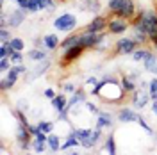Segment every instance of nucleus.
<instances>
[{"label":"nucleus","mask_w":157,"mask_h":155,"mask_svg":"<svg viewBox=\"0 0 157 155\" xmlns=\"http://www.w3.org/2000/svg\"><path fill=\"white\" fill-rule=\"evenodd\" d=\"M150 91H143V87L141 89H134L132 91V104L136 109H143V107H147L148 100H150Z\"/></svg>","instance_id":"8"},{"label":"nucleus","mask_w":157,"mask_h":155,"mask_svg":"<svg viewBox=\"0 0 157 155\" xmlns=\"http://www.w3.org/2000/svg\"><path fill=\"white\" fill-rule=\"evenodd\" d=\"M114 14L121 16V18L132 20L134 18V14H136V4H134V0H123L121 6H120V9H118Z\"/></svg>","instance_id":"9"},{"label":"nucleus","mask_w":157,"mask_h":155,"mask_svg":"<svg viewBox=\"0 0 157 155\" xmlns=\"http://www.w3.org/2000/svg\"><path fill=\"white\" fill-rule=\"evenodd\" d=\"M30 137H32V134H30L29 127L18 123V128H16V141H18V145H20L21 150H25V152H29L30 150V146H32Z\"/></svg>","instance_id":"6"},{"label":"nucleus","mask_w":157,"mask_h":155,"mask_svg":"<svg viewBox=\"0 0 157 155\" xmlns=\"http://www.w3.org/2000/svg\"><path fill=\"white\" fill-rule=\"evenodd\" d=\"M107 23H109L107 20L98 14V16H95V18L86 25V30H89V32H104V30L107 29Z\"/></svg>","instance_id":"11"},{"label":"nucleus","mask_w":157,"mask_h":155,"mask_svg":"<svg viewBox=\"0 0 157 155\" xmlns=\"http://www.w3.org/2000/svg\"><path fill=\"white\" fill-rule=\"evenodd\" d=\"M136 18L143 21V25H145L147 30H148L150 43H152V45H155V43H157V11L155 9L141 11Z\"/></svg>","instance_id":"3"},{"label":"nucleus","mask_w":157,"mask_h":155,"mask_svg":"<svg viewBox=\"0 0 157 155\" xmlns=\"http://www.w3.org/2000/svg\"><path fill=\"white\" fill-rule=\"evenodd\" d=\"M148 55H150V50L141 48V50H136V52L132 54V59H134V61H141V62H143V61L148 57Z\"/></svg>","instance_id":"26"},{"label":"nucleus","mask_w":157,"mask_h":155,"mask_svg":"<svg viewBox=\"0 0 157 155\" xmlns=\"http://www.w3.org/2000/svg\"><path fill=\"white\" fill-rule=\"evenodd\" d=\"M148 91H150V96H152V100H154V102H157V75L150 80Z\"/></svg>","instance_id":"28"},{"label":"nucleus","mask_w":157,"mask_h":155,"mask_svg":"<svg viewBox=\"0 0 157 155\" xmlns=\"http://www.w3.org/2000/svg\"><path fill=\"white\" fill-rule=\"evenodd\" d=\"M80 2V9L82 11H89L93 14H98L100 11V0H78Z\"/></svg>","instance_id":"15"},{"label":"nucleus","mask_w":157,"mask_h":155,"mask_svg":"<svg viewBox=\"0 0 157 155\" xmlns=\"http://www.w3.org/2000/svg\"><path fill=\"white\" fill-rule=\"evenodd\" d=\"M41 9L36 0H27V13H38Z\"/></svg>","instance_id":"39"},{"label":"nucleus","mask_w":157,"mask_h":155,"mask_svg":"<svg viewBox=\"0 0 157 155\" xmlns=\"http://www.w3.org/2000/svg\"><path fill=\"white\" fill-rule=\"evenodd\" d=\"M137 50V41L134 38H121L116 41V54L120 55H132Z\"/></svg>","instance_id":"5"},{"label":"nucleus","mask_w":157,"mask_h":155,"mask_svg":"<svg viewBox=\"0 0 157 155\" xmlns=\"http://www.w3.org/2000/svg\"><path fill=\"white\" fill-rule=\"evenodd\" d=\"M13 36H11V32L7 30V27H4V29H0V41L2 43H9Z\"/></svg>","instance_id":"37"},{"label":"nucleus","mask_w":157,"mask_h":155,"mask_svg":"<svg viewBox=\"0 0 157 155\" xmlns=\"http://www.w3.org/2000/svg\"><path fill=\"white\" fill-rule=\"evenodd\" d=\"M63 89H64V93H70V95H73V93L77 91V89H75V86H73L71 82H66V84L63 86Z\"/></svg>","instance_id":"42"},{"label":"nucleus","mask_w":157,"mask_h":155,"mask_svg":"<svg viewBox=\"0 0 157 155\" xmlns=\"http://www.w3.org/2000/svg\"><path fill=\"white\" fill-rule=\"evenodd\" d=\"M54 27L57 30H63V32H70V30H73L77 27V16L75 14H70V13L61 14L59 18H56Z\"/></svg>","instance_id":"4"},{"label":"nucleus","mask_w":157,"mask_h":155,"mask_svg":"<svg viewBox=\"0 0 157 155\" xmlns=\"http://www.w3.org/2000/svg\"><path fill=\"white\" fill-rule=\"evenodd\" d=\"M137 114L134 109H130V107H123L120 112H118V119L121 121V123H132V121H137Z\"/></svg>","instance_id":"13"},{"label":"nucleus","mask_w":157,"mask_h":155,"mask_svg":"<svg viewBox=\"0 0 157 155\" xmlns=\"http://www.w3.org/2000/svg\"><path fill=\"white\" fill-rule=\"evenodd\" d=\"M48 68H50V61L43 59V61H39V64L36 66V70H34V75H41V73H45Z\"/></svg>","instance_id":"27"},{"label":"nucleus","mask_w":157,"mask_h":155,"mask_svg":"<svg viewBox=\"0 0 157 155\" xmlns=\"http://www.w3.org/2000/svg\"><path fill=\"white\" fill-rule=\"evenodd\" d=\"M59 2H64V0H59Z\"/></svg>","instance_id":"49"},{"label":"nucleus","mask_w":157,"mask_h":155,"mask_svg":"<svg viewBox=\"0 0 157 155\" xmlns=\"http://www.w3.org/2000/svg\"><path fill=\"white\" fill-rule=\"evenodd\" d=\"M91 95L93 96H100L102 100H105V102L118 104V102H121L123 96H125V89H123V86H120L113 77H104L97 86L93 87Z\"/></svg>","instance_id":"1"},{"label":"nucleus","mask_w":157,"mask_h":155,"mask_svg":"<svg viewBox=\"0 0 157 155\" xmlns=\"http://www.w3.org/2000/svg\"><path fill=\"white\" fill-rule=\"evenodd\" d=\"M9 59H11V62L16 66V64H21L23 62V55H21V52H11V55H9Z\"/></svg>","instance_id":"33"},{"label":"nucleus","mask_w":157,"mask_h":155,"mask_svg":"<svg viewBox=\"0 0 157 155\" xmlns=\"http://www.w3.org/2000/svg\"><path fill=\"white\" fill-rule=\"evenodd\" d=\"M121 86H123V89H125L127 93H132V91L136 89V86H134V82L130 80V77H121Z\"/></svg>","instance_id":"30"},{"label":"nucleus","mask_w":157,"mask_h":155,"mask_svg":"<svg viewBox=\"0 0 157 155\" xmlns=\"http://www.w3.org/2000/svg\"><path fill=\"white\" fill-rule=\"evenodd\" d=\"M14 68L18 70V73H27V68H25V66H23V64H16V66H14Z\"/></svg>","instance_id":"45"},{"label":"nucleus","mask_w":157,"mask_h":155,"mask_svg":"<svg viewBox=\"0 0 157 155\" xmlns=\"http://www.w3.org/2000/svg\"><path fill=\"white\" fill-rule=\"evenodd\" d=\"M16 107H18L20 111L27 112V111H29V102H27V100H18V102H16Z\"/></svg>","instance_id":"41"},{"label":"nucleus","mask_w":157,"mask_h":155,"mask_svg":"<svg viewBox=\"0 0 157 155\" xmlns=\"http://www.w3.org/2000/svg\"><path fill=\"white\" fill-rule=\"evenodd\" d=\"M104 32H89V30H82V32H77V34H71L68 38L61 43V48L66 50L71 48V47H84V48H95L98 47L102 41H104Z\"/></svg>","instance_id":"2"},{"label":"nucleus","mask_w":157,"mask_h":155,"mask_svg":"<svg viewBox=\"0 0 157 155\" xmlns=\"http://www.w3.org/2000/svg\"><path fill=\"white\" fill-rule=\"evenodd\" d=\"M38 127L39 130H43L47 134H52V130H54V123L52 121H38Z\"/></svg>","instance_id":"32"},{"label":"nucleus","mask_w":157,"mask_h":155,"mask_svg":"<svg viewBox=\"0 0 157 155\" xmlns=\"http://www.w3.org/2000/svg\"><path fill=\"white\" fill-rule=\"evenodd\" d=\"M104 150L107 152L109 155H116V141H114V136L111 134V136L107 137V141H105V146H104Z\"/></svg>","instance_id":"23"},{"label":"nucleus","mask_w":157,"mask_h":155,"mask_svg":"<svg viewBox=\"0 0 157 155\" xmlns=\"http://www.w3.org/2000/svg\"><path fill=\"white\" fill-rule=\"evenodd\" d=\"M43 43H45V48L47 50H56L59 47V39L56 34H47L43 38Z\"/></svg>","instance_id":"19"},{"label":"nucleus","mask_w":157,"mask_h":155,"mask_svg":"<svg viewBox=\"0 0 157 155\" xmlns=\"http://www.w3.org/2000/svg\"><path fill=\"white\" fill-rule=\"evenodd\" d=\"M154 48H155V50H157V43H155V45H154Z\"/></svg>","instance_id":"47"},{"label":"nucleus","mask_w":157,"mask_h":155,"mask_svg":"<svg viewBox=\"0 0 157 155\" xmlns=\"http://www.w3.org/2000/svg\"><path fill=\"white\" fill-rule=\"evenodd\" d=\"M100 137H102V128H95V130L91 132V136L80 143V146H82V148H95L97 143L100 141Z\"/></svg>","instance_id":"14"},{"label":"nucleus","mask_w":157,"mask_h":155,"mask_svg":"<svg viewBox=\"0 0 157 155\" xmlns=\"http://www.w3.org/2000/svg\"><path fill=\"white\" fill-rule=\"evenodd\" d=\"M25 16H27V11H23L21 7L9 13V27L11 29H18L20 25L25 21Z\"/></svg>","instance_id":"12"},{"label":"nucleus","mask_w":157,"mask_h":155,"mask_svg":"<svg viewBox=\"0 0 157 155\" xmlns=\"http://www.w3.org/2000/svg\"><path fill=\"white\" fill-rule=\"evenodd\" d=\"M13 48L9 47V43H2L0 45V57H9Z\"/></svg>","instance_id":"38"},{"label":"nucleus","mask_w":157,"mask_h":155,"mask_svg":"<svg viewBox=\"0 0 157 155\" xmlns=\"http://www.w3.org/2000/svg\"><path fill=\"white\" fill-rule=\"evenodd\" d=\"M121 2H123V0H109V2H107V9L111 11L113 14H114V13H116V11L120 9Z\"/></svg>","instance_id":"36"},{"label":"nucleus","mask_w":157,"mask_h":155,"mask_svg":"<svg viewBox=\"0 0 157 155\" xmlns=\"http://www.w3.org/2000/svg\"><path fill=\"white\" fill-rule=\"evenodd\" d=\"M107 29L111 30L113 34H123V32L128 29V20L127 18H121V16H118V14H114L113 18L109 20Z\"/></svg>","instance_id":"7"},{"label":"nucleus","mask_w":157,"mask_h":155,"mask_svg":"<svg viewBox=\"0 0 157 155\" xmlns=\"http://www.w3.org/2000/svg\"><path fill=\"white\" fill-rule=\"evenodd\" d=\"M18 75H20L18 70L13 66V68H11L9 71H7V77H6V78H7V82H9L11 86H14V84H16V80H18Z\"/></svg>","instance_id":"29"},{"label":"nucleus","mask_w":157,"mask_h":155,"mask_svg":"<svg viewBox=\"0 0 157 155\" xmlns=\"http://www.w3.org/2000/svg\"><path fill=\"white\" fill-rule=\"evenodd\" d=\"M137 123H139V125L143 127V128L147 130L148 134H152V127H150V125L147 123V119H145V118H141V116H139V118H137Z\"/></svg>","instance_id":"40"},{"label":"nucleus","mask_w":157,"mask_h":155,"mask_svg":"<svg viewBox=\"0 0 157 155\" xmlns=\"http://www.w3.org/2000/svg\"><path fill=\"white\" fill-rule=\"evenodd\" d=\"M47 145H48L50 152H61V141H59V136L56 134H48V139H47Z\"/></svg>","instance_id":"21"},{"label":"nucleus","mask_w":157,"mask_h":155,"mask_svg":"<svg viewBox=\"0 0 157 155\" xmlns=\"http://www.w3.org/2000/svg\"><path fill=\"white\" fill-rule=\"evenodd\" d=\"M9 47L14 52H21V50L25 48V43H23V39H20V38H13L9 41Z\"/></svg>","instance_id":"24"},{"label":"nucleus","mask_w":157,"mask_h":155,"mask_svg":"<svg viewBox=\"0 0 157 155\" xmlns=\"http://www.w3.org/2000/svg\"><path fill=\"white\" fill-rule=\"evenodd\" d=\"M27 59H30V61H43V59H47V52L39 50V48H34L27 54Z\"/></svg>","instance_id":"22"},{"label":"nucleus","mask_w":157,"mask_h":155,"mask_svg":"<svg viewBox=\"0 0 157 155\" xmlns=\"http://www.w3.org/2000/svg\"><path fill=\"white\" fill-rule=\"evenodd\" d=\"M66 105H68V100H66V96H64V95H57L56 98H52V107H54L57 112L64 111V109H66Z\"/></svg>","instance_id":"18"},{"label":"nucleus","mask_w":157,"mask_h":155,"mask_svg":"<svg viewBox=\"0 0 157 155\" xmlns=\"http://www.w3.org/2000/svg\"><path fill=\"white\" fill-rule=\"evenodd\" d=\"M41 9H54L56 7V0H36Z\"/></svg>","instance_id":"35"},{"label":"nucleus","mask_w":157,"mask_h":155,"mask_svg":"<svg viewBox=\"0 0 157 155\" xmlns=\"http://www.w3.org/2000/svg\"><path fill=\"white\" fill-rule=\"evenodd\" d=\"M0 2H2V6H4V0H0Z\"/></svg>","instance_id":"48"},{"label":"nucleus","mask_w":157,"mask_h":155,"mask_svg":"<svg viewBox=\"0 0 157 155\" xmlns=\"http://www.w3.org/2000/svg\"><path fill=\"white\" fill-rule=\"evenodd\" d=\"M77 104H86V93H84L82 89H77V91L71 95V98L68 100V105H66V107L71 111V109L77 105Z\"/></svg>","instance_id":"16"},{"label":"nucleus","mask_w":157,"mask_h":155,"mask_svg":"<svg viewBox=\"0 0 157 155\" xmlns=\"http://www.w3.org/2000/svg\"><path fill=\"white\" fill-rule=\"evenodd\" d=\"M45 96H47V98H50V100H52V98H56V96H57V95H56V91H54L52 87H48V89H45Z\"/></svg>","instance_id":"44"},{"label":"nucleus","mask_w":157,"mask_h":155,"mask_svg":"<svg viewBox=\"0 0 157 155\" xmlns=\"http://www.w3.org/2000/svg\"><path fill=\"white\" fill-rule=\"evenodd\" d=\"M143 68L147 70V71H152L154 73V70L157 68V55L154 52H150V55L143 61Z\"/></svg>","instance_id":"20"},{"label":"nucleus","mask_w":157,"mask_h":155,"mask_svg":"<svg viewBox=\"0 0 157 155\" xmlns=\"http://www.w3.org/2000/svg\"><path fill=\"white\" fill-rule=\"evenodd\" d=\"M86 107H88L89 112H93V114H100V109H97V105H93V104H89V102H86Z\"/></svg>","instance_id":"43"},{"label":"nucleus","mask_w":157,"mask_h":155,"mask_svg":"<svg viewBox=\"0 0 157 155\" xmlns=\"http://www.w3.org/2000/svg\"><path fill=\"white\" fill-rule=\"evenodd\" d=\"M111 127H113V118H111V114L100 111V114L97 118V128H111Z\"/></svg>","instance_id":"17"},{"label":"nucleus","mask_w":157,"mask_h":155,"mask_svg":"<svg viewBox=\"0 0 157 155\" xmlns=\"http://www.w3.org/2000/svg\"><path fill=\"white\" fill-rule=\"evenodd\" d=\"M45 141H39V139H36L34 137V141H32V152H36V153H43L45 152Z\"/></svg>","instance_id":"31"},{"label":"nucleus","mask_w":157,"mask_h":155,"mask_svg":"<svg viewBox=\"0 0 157 155\" xmlns=\"http://www.w3.org/2000/svg\"><path fill=\"white\" fill-rule=\"evenodd\" d=\"M11 64H13V62H11L9 57H0V70H2L4 73H6V71H9V70L13 68Z\"/></svg>","instance_id":"34"},{"label":"nucleus","mask_w":157,"mask_h":155,"mask_svg":"<svg viewBox=\"0 0 157 155\" xmlns=\"http://www.w3.org/2000/svg\"><path fill=\"white\" fill-rule=\"evenodd\" d=\"M91 132H93L91 128H75V136H77V139L80 143H82L84 139H88V137L91 136Z\"/></svg>","instance_id":"25"},{"label":"nucleus","mask_w":157,"mask_h":155,"mask_svg":"<svg viewBox=\"0 0 157 155\" xmlns=\"http://www.w3.org/2000/svg\"><path fill=\"white\" fill-rule=\"evenodd\" d=\"M84 47H71V48H66L64 54H63V59H61V66H66L70 62H73L77 57H80L84 54Z\"/></svg>","instance_id":"10"},{"label":"nucleus","mask_w":157,"mask_h":155,"mask_svg":"<svg viewBox=\"0 0 157 155\" xmlns=\"http://www.w3.org/2000/svg\"><path fill=\"white\" fill-rule=\"evenodd\" d=\"M154 75H157V68H155V70H154Z\"/></svg>","instance_id":"46"}]
</instances>
